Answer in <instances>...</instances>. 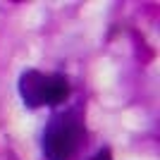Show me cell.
Masks as SVG:
<instances>
[{"mask_svg": "<svg viewBox=\"0 0 160 160\" xmlns=\"http://www.w3.org/2000/svg\"><path fill=\"white\" fill-rule=\"evenodd\" d=\"M81 134L84 129L74 115L53 117L46 129V136H43V151H46L48 160H69L79 146Z\"/></svg>", "mask_w": 160, "mask_h": 160, "instance_id": "1", "label": "cell"}, {"mask_svg": "<svg viewBox=\"0 0 160 160\" xmlns=\"http://www.w3.org/2000/svg\"><path fill=\"white\" fill-rule=\"evenodd\" d=\"M19 93L24 98L29 108H38L43 105V93H46V74L36 72V69H29V72L22 74L19 79Z\"/></svg>", "mask_w": 160, "mask_h": 160, "instance_id": "2", "label": "cell"}, {"mask_svg": "<svg viewBox=\"0 0 160 160\" xmlns=\"http://www.w3.org/2000/svg\"><path fill=\"white\" fill-rule=\"evenodd\" d=\"M69 84L62 74H50L46 77V93H43V105H58L67 98Z\"/></svg>", "mask_w": 160, "mask_h": 160, "instance_id": "3", "label": "cell"}, {"mask_svg": "<svg viewBox=\"0 0 160 160\" xmlns=\"http://www.w3.org/2000/svg\"><path fill=\"white\" fill-rule=\"evenodd\" d=\"M93 160H112V155H110V151H108V148H103V151H98V153H96Z\"/></svg>", "mask_w": 160, "mask_h": 160, "instance_id": "4", "label": "cell"}]
</instances>
